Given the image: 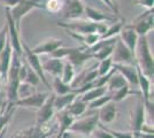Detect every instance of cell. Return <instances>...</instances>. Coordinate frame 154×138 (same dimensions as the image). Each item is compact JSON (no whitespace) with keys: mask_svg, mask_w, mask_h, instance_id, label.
<instances>
[{"mask_svg":"<svg viewBox=\"0 0 154 138\" xmlns=\"http://www.w3.org/2000/svg\"><path fill=\"white\" fill-rule=\"evenodd\" d=\"M92 54L89 52V50L84 46H78V47H72V51L69 53V55L67 57V61L70 63L71 66L74 67H81L83 66L84 63L88 60L92 59Z\"/></svg>","mask_w":154,"mask_h":138,"instance_id":"cell-11","label":"cell"},{"mask_svg":"<svg viewBox=\"0 0 154 138\" xmlns=\"http://www.w3.org/2000/svg\"><path fill=\"white\" fill-rule=\"evenodd\" d=\"M96 137L97 138H114L108 131H103V130H98L96 131Z\"/></svg>","mask_w":154,"mask_h":138,"instance_id":"cell-40","label":"cell"},{"mask_svg":"<svg viewBox=\"0 0 154 138\" xmlns=\"http://www.w3.org/2000/svg\"><path fill=\"white\" fill-rule=\"evenodd\" d=\"M35 8H44V4L38 2L37 0H22L16 6H14L13 8H9V12H11L12 19L14 21L15 28H16V30L19 32L20 28H21V21H22V19L29 12H31L32 9H35Z\"/></svg>","mask_w":154,"mask_h":138,"instance_id":"cell-4","label":"cell"},{"mask_svg":"<svg viewBox=\"0 0 154 138\" xmlns=\"http://www.w3.org/2000/svg\"><path fill=\"white\" fill-rule=\"evenodd\" d=\"M22 57L17 55L15 52H13V57H12V62L8 69V74H7V82H8V87H7V97L11 104H15L19 100V96H17V90L21 84L20 81V68L22 65Z\"/></svg>","mask_w":154,"mask_h":138,"instance_id":"cell-2","label":"cell"},{"mask_svg":"<svg viewBox=\"0 0 154 138\" xmlns=\"http://www.w3.org/2000/svg\"><path fill=\"white\" fill-rule=\"evenodd\" d=\"M113 68L125 78L129 86H138V75L136 65H113Z\"/></svg>","mask_w":154,"mask_h":138,"instance_id":"cell-15","label":"cell"},{"mask_svg":"<svg viewBox=\"0 0 154 138\" xmlns=\"http://www.w3.org/2000/svg\"><path fill=\"white\" fill-rule=\"evenodd\" d=\"M50 97L48 93H40V92H33L29 97H26L23 99H19L14 105L23 106V107H32L39 109L42 106L45 104L47 98Z\"/></svg>","mask_w":154,"mask_h":138,"instance_id":"cell-14","label":"cell"},{"mask_svg":"<svg viewBox=\"0 0 154 138\" xmlns=\"http://www.w3.org/2000/svg\"><path fill=\"white\" fill-rule=\"evenodd\" d=\"M63 6L64 4L61 2V0H47L44 4V8L51 13H58L60 9L63 8Z\"/></svg>","mask_w":154,"mask_h":138,"instance_id":"cell-35","label":"cell"},{"mask_svg":"<svg viewBox=\"0 0 154 138\" xmlns=\"http://www.w3.org/2000/svg\"><path fill=\"white\" fill-rule=\"evenodd\" d=\"M112 69H113V60H112V57H109V58H107V59L105 60H101L98 68H97V70H98V77H101V76L107 75Z\"/></svg>","mask_w":154,"mask_h":138,"instance_id":"cell-33","label":"cell"},{"mask_svg":"<svg viewBox=\"0 0 154 138\" xmlns=\"http://www.w3.org/2000/svg\"><path fill=\"white\" fill-rule=\"evenodd\" d=\"M0 83H1V78H0Z\"/></svg>","mask_w":154,"mask_h":138,"instance_id":"cell-45","label":"cell"},{"mask_svg":"<svg viewBox=\"0 0 154 138\" xmlns=\"http://www.w3.org/2000/svg\"><path fill=\"white\" fill-rule=\"evenodd\" d=\"M7 36H8V28H7V24H5V26L1 28V30H0V52H1V51L4 50V47H5Z\"/></svg>","mask_w":154,"mask_h":138,"instance_id":"cell-37","label":"cell"},{"mask_svg":"<svg viewBox=\"0 0 154 138\" xmlns=\"http://www.w3.org/2000/svg\"><path fill=\"white\" fill-rule=\"evenodd\" d=\"M137 68V75H138V86H140L141 93L144 97V103L149 101V93H151V81L140 72V69L136 66Z\"/></svg>","mask_w":154,"mask_h":138,"instance_id":"cell-25","label":"cell"},{"mask_svg":"<svg viewBox=\"0 0 154 138\" xmlns=\"http://www.w3.org/2000/svg\"><path fill=\"white\" fill-rule=\"evenodd\" d=\"M53 89L55 91L57 96H63L67 93H71L74 90L70 87V85L64 84L63 82L60 79V77H54V82H53Z\"/></svg>","mask_w":154,"mask_h":138,"instance_id":"cell-31","label":"cell"},{"mask_svg":"<svg viewBox=\"0 0 154 138\" xmlns=\"http://www.w3.org/2000/svg\"><path fill=\"white\" fill-rule=\"evenodd\" d=\"M116 116V107L115 103L109 101L105 106L100 108V111L98 113V118L99 121H101L103 123H110L115 120Z\"/></svg>","mask_w":154,"mask_h":138,"instance_id":"cell-21","label":"cell"},{"mask_svg":"<svg viewBox=\"0 0 154 138\" xmlns=\"http://www.w3.org/2000/svg\"><path fill=\"white\" fill-rule=\"evenodd\" d=\"M153 9H148L146 13H144V15H140L137 19L135 22L136 24H132V26L138 37L147 36V33L153 30Z\"/></svg>","mask_w":154,"mask_h":138,"instance_id":"cell-9","label":"cell"},{"mask_svg":"<svg viewBox=\"0 0 154 138\" xmlns=\"http://www.w3.org/2000/svg\"><path fill=\"white\" fill-rule=\"evenodd\" d=\"M5 13H6V19H7V28H8V38H9V43L13 48V52H15L17 55L22 57L23 51H22V45H21V40H20V32L16 30L14 21L12 19V15L9 12V8L5 7Z\"/></svg>","mask_w":154,"mask_h":138,"instance_id":"cell-7","label":"cell"},{"mask_svg":"<svg viewBox=\"0 0 154 138\" xmlns=\"http://www.w3.org/2000/svg\"><path fill=\"white\" fill-rule=\"evenodd\" d=\"M12 57H13V48L9 43V38L7 36V40L4 50L0 52V78L1 81H6L7 74H8V69L12 62Z\"/></svg>","mask_w":154,"mask_h":138,"instance_id":"cell-13","label":"cell"},{"mask_svg":"<svg viewBox=\"0 0 154 138\" xmlns=\"http://www.w3.org/2000/svg\"><path fill=\"white\" fill-rule=\"evenodd\" d=\"M86 107H88V105H86L84 101H82L81 99L76 98L72 103H71L70 105L66 108V111L69 113L71 116L76 118V116L82 115V114L86 111Z\"/></svg>","mask_w":154,"mask_h":138,"instance_id":"cell-28","label":"cell"},{"mask_svg":"<svg viewBox=\"0 0 154 138\" xmlns=\"http://www.w3.org/2000/svg\"><path fill=\"white\" fill-rule=\"evenodd\" d=\"M101 2H103L106 6H108L109 8H110L112 11H114L115 13H119V8H117V7H116L114 4L110 1V0H101Z\"/></svg>","mask_w":154,"mask_h":138,"instance_id":"cell-41","label":"cell"},{"mask_svg":"<svg viewBox=\"0 0 154 138\" xmlns=\"http://www.w3.org/2000/svg\"><path fill=\"white\" fill-rule=\"evenodd\" d=\"M123 26H124V20H121L120 22L114 23L112 26L107 28V30L105 31V33H103V35L100 36V39H109V38L117 37Z\"/></svg>","mask_w":154,"mask_h":138,"instance_id":"cell-30","label":"cell"},{"mask_svg":"<svg viewBox=\"0 0 154 138\" xmlns=\"http://www.w3.org/2000/svg\"><path fill=\"white\" fill-rule=\"evenodd\" d=\"M112 60H113V65H135V57L131 54V52L119 37L114 45Z\"/></svg>","mask_w":154,"mask_h":138,"instance_id":"cell-6","label":"cell"},{"mask_svg":"<svg viewBox=\"0 0 154 138\" xmlns=\"http://www.w3.org/2000/svg\"><path fill=\"white\" fill-rule=\"evenodd\" d=\"M59 120H60V132H59L58 138H61L62 135L64 133V131H67V130L69 129V127L74 123L75 118L71 116L70 114L64 109V111L59 112Z\"/></svg>","mask_w":154,"mask_h":138,"instance_id":"cell-26","label":"cell"},{"mask_svg":"<svg viewBox=\"0 0 154 138\" xmlns=\"http://www.w3.org/2000/svg\"><path fill=\"white\" fill-rule=\"evenodd\" d=\"M135 65L149 81L153 79L154 62L153 55L149 50L147 36H143L138 38V43L135 51Z\"/></svg>","mask_w":154,"mask_h":138,"instance_id":"cell-1","label":"cell"},{"mask_svg":"<svg viewBox=\"0 0 154 138\" xmlns=\"http://www.w3.org/2000/svg\"><path fill=\"white\" fill-rule=\"evenodd\" d=\"M114 45L115 44H112V45H107L105 46V47H101V48L97 50L94 53H92V57L97 60H100V61L107 59L109 57H112L113 50H114Z\"/></svg>","mask_w":154,"mask_h":138,"instance_id":"cell-32","label":"cell"},{"mask_svg":"<svg viewBox=\"0 0 154 138\" xmlns=\"http://www.w3.org/2000/svg\"><path fill=\"white\" fill-rule=\"evenodd\" d=\"M129 89H130V86L127 85V86L121 87V89L117 90V91L113 92V93H112V101H113V103H119V101L123 100V99L125 98L129 93H130V90H129Z\"/></svg>","mask_w":154,"mask_h":138,"instance_id":"cell-36","label":"cell"},{"mask_svg":"<svg viewBox=\"0 0 154 138\" xmlns=\"http://www.w3.org/2000/svg\"><path fill=\"white\" fill-rule=\"evenodd\" d=\"M42 68H43L44 74L48 72V74L53 75L54 77H60L62 69H63V61H62V59L51 57V59L46 60L45 62L42 63Z\"/></svg>","mask_w":154,"mask_h":138,"instance_id":"cell-20","label":"cell"},{"mask_svg":"<svg viewBox=\"0 0 154 138\" xmlns=\"http://www.w3.org/2000/svg\"><path fill=\"white\" fill-rule=\"evenodd\" d=\"M145 114H146V108L143 101H139L138 105L136 107L132 114V128L135 130V135L137 136L138 133H140L141 128L144 127V122H145Z\"/></svg>","mask_w":154,"mask_h":138,"instance_id":"cell-19","label":"cell"},{"mask_svg":"<svg viewBox=\"0 0 154 138\" xmlns=\"http://www.w3.org/2000/svg\"><path fill=\"white\" fill-rule=\"evenodd\" d=\"M58 26L67 29L70 32H75L77 35H89V33H98L103 35L107 30L106 23H94L91 21L75 20L71 22H58Z\"/></svg>","mask_w":154,"mask_h":138,"instance_id":"cell-3","label":"cell"},{"mask_svg":"<svg viewBox=\"0 0 154 138\" xmlns=\"http://www.w3.org/2000/svg\"><path fill=\"white\" fill-rule=\"evenodd\" d=\"M74 78H75V68L71 66L68 61H64L63 69H62V72H61L60 79L63 82L64 84L70 85Z\"/></svg>","mask_w":154,"mask_h":138,"instance_id":"cell-29","label":"cell"},{"mask_svg":"<svg viewBox=\"0 0 154 138\" xmlns=\"http://www.w3.org/2000/svg\"><path fill=\"white\" fill-rule=\"evenodd\" d=\"M68 33L70 35L72 38H75L76 40L81 41L83 44L84 47L86 48H91L93 45H96L97 43L100 40V35L98 33H89V35H77L75 32H70L68 31Z\"/></svg>","mask_w":154,"mask_h":138,"instance_id":"cell-24","label":"cell"},{"mask_svg":"<svg viewBox=\"0 0 154 138\" xmlns=\"http://www.w3.org/2000/svg\"><path fill=\"white\" fill-rule=\"evenodd\" d=\"M98 122H99V118H98V113H97V114H93L92 116L81 118L76 122L74 121V123L69 127L68 131L78 132V133H83V135H90L96 129Z\"/></svg>","mask_w":154,"mask_h":138,"instance_id":"cell-8","label":"cell"},{"mask_svg":"<svg viewBox=\"0 0 154 138\" xmlns=\"http://www.w3.org/2000/svg\"><path fill=\"white\" fill-rule=\"evenodd\" d=\"M84 15V5L81 0H67L63 6V17L67 20H79Z\"/></svg>","mask_w":154,"mask_h":138,"instance_id":"cell-12","label":"cell"},{"mask_svg":"<svg viewBox=\"0 0 154 138\" xmlns=\"http://www.w3.org/2000/svg\"><path fill=\"white\" fill-rule=\"evenodd\" d=\"M53 100H54V94L48 97L45 104L39 108L38 114H37V124L44 125L46 122H48L51 120L52 115L55 113L54 107H53Z\"/></svg>","mask_w":154,"mask_h":138,"instance_id":"cell-17","label":"cell"},{"mask_svg":"<svg viewBox=\"0 0 154 138\" xmlns=\"http://www.w3.org/2000/svg\"><path fill=\"white\" fill-rule=\"evenodd\" d=\"M119 38L121 39L124 45L127 46L129 51L131 52V54L135 57V51H136V46L138 43V35L136 33L135 29L132 24H128V26H123L121 31L119 33Z\"/></svg>","mask_w":154,"mask_h":138,"instance_id":"cell-10","label":"cell"},{"mask_svg":"<svg viewBox=\"0 0 154 138\" xmlns=\"http://www.w3.org/2000/svg\"><path fill=\"white\" fill-rule=\"evenodd\" d=\"M21 45H22V51L24 53V58H26V65L30 67L32 70L35 72V74L38 76L39 81H42L46 85V87H47L48 90H51V85H50L47 78L45 77L44 72H43L42 62H40V60H39V55L35 54V53L31 51V48L26 45V44H24V43H21Z\"/></svg>","mask_w":154,"mask_h":138,"instance_id":"cell-5","label":"cell"},{"mask_svg":"<svg viewBox=\"0 0 154 138\" xmlns=\"http://www.w3.org/2000/svg\"><path fill=\"white\" fill-rule=\"evenodd\" d=\"M84 14L88 16L89 21L94 23H103V22H116V19L113 16H109L107 14L99 12L98 9L93 8L92 6H84Z\"/></svg>","mask_w":154,"mask_h":138,"instance_id":"cell-18","label":"cell"},{"mask_svg":"<svg viewBox=\"0 0 154 138\" xmlns=\"http://www.w3.org/2000/svg\"><path fill=\"white\" fill-rule=\"evenodd\" d=\"M106 91H107L106 86H103V87H93V89H91L89 91L84 92L83 94H82V99L81 100L84 101L85 104H88V103H91V101L96 100L99 97L105 96Z\"/></svg>","mask_w":154,"mask_h":138,"instance_id":"cell-27","label":"cell"},{"mask_svg":"<svg viewBox=\"0 0 154 138\" xmlns=\"http://www.w3.org/2000/svg\"><path fill=\"white\" fill-rule=\"evenodd\" d=\"M63 40L58 39V38H50V39L45 40L43 43H40L35 48H32L31 51L37 55L40 54H52L55 50H58L59 47H62Z\"/></svg>","mask_w":154,"mask_h":138,"instance_id":"cell-16","label":"cell"},{"mask_svg":"<svg viewBox=\"0 0 154 138\" xmlns=\"http://www.w3.org/2000/svg\"><path fill=\"white\" fill-rule=\"evenodd\" d=\"M4 106H5V100H4V94H2V93H0V112L2 111V108H4Z\"/></svg>","mask_w":154,"mask_h":138,"instance_id":"cell-42","label":"cell"},{"mask_svg":"<svg viewBox=\"0 0 154 138\" xmlns=\"http://www.w3.org/2000/svg\"><path fill=\"white\" fill-rule=\"evenodd\" d=\"M81 1H86V2H91L92 0H81Z\"/></svg>","mask_w":154,"mask_h":138,"instance_id":"cell-44","label":"cell"},{"mask_svg":"<svg viewBox=\"0 0 154 138\" xmlns=\"http://www.w3.org/2000/svg\"><path fill=\"white\" fill-rule=\"evenodd\" d=\"M76 98H77V94L75 92L67 93V94H63V96H54V100H53L54 111L55 112L64 111Z\"/></svg>","mask_w":154,"mask_h":138,"instance_id":"cell-22","label":"cell"},{"mask_svg":"<svg viewBox=\"0 0 154 138\" xmlns=\"http://www.w3.org/2000/svg\"><path fill=\"white\" fill-rule=\"evenodd\" d=\"M112 101V94H105L103 97H99L96 100L89 103V108L90 109H96V108H101L103 106H105L107 103Z\"/></svg>","mask_w":154,"mask_h":138,"instance_id":"cell-34","label":"cell"},{"mask_svg":"<svg viewBox=\"0 0 154 138\" xmlns=\"http://www.w3.org/2000/svg\"><path fill=\"white\" fill-rule=\"evenodd\" d=\"M127 85H129V84L127 83L125 78L123 77L120 72H117L115 70V72L112 74V76L109 77L108 82L106 83V89L113 93V92L117 91V90H120L121 87L127 86Z\"/></svg>","mask_w":154,"mask_h":138,"instance_id":"cell-23","label":"cell"},{"mask_svg":"<svg viewBox=\"0 0 154 138\" xmlns=\"http://www.w3.org/2000/svg\"><path fill=\"white\" fill-rule=\"evenodd\" d=\"M2 4H4V6L5 7H8V8H13L14 6H16L19 2H21L22 0H0Z\"/></svg>","mask_w":154,"mask_h":138,"instance_id":"cell-39","label":"cell"},{"mask_svg":"<svg viewBox=\"0 0 154 138\" xmlns=\"http://www.w3.org/2000/svg\"><path fill=\"white\" fill-rule=\"evenodd\" d=\"M110 1H112V2H113V4H114L116 7H117V5H116V1H117V0H110Z\"/></svg>","mask_w":154,"mask_h":138,"instance_id":"cell-43","label":"cell"},{"mask_svg":"<svg viewBox=\"0 0 154 138\" xmlns=\"http://www.w3.org/2000/svg\"><path fill=\"white\" fill-rule=\"evenodd\" d=\"M153 2L154 0H136L135 1V4L147 7L148 9H153Z\"/></svg>","mask_w":154,"mask_h":138,"instance_id":"cell-38","label":"cell"}]
</instances>
